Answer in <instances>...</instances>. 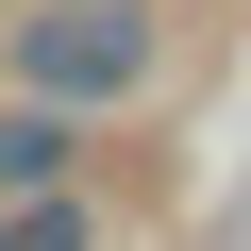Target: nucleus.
<instances>
[{"instance_id":"f257e3e1","label":"nucleus","mask_w":251,"mask_h":251,"mask_svg":"<svg viewBox=\"0 0 251 251\" xmlns=\"http://www.w3.org/2000/svg\"><path fill=\"white\" fill-rule=\"evenodd\" d=\"M17 67H34V117L134 100V84H151V17H134V0H50V17L17 34Z\"/></svg>"},{"instance_id":"f03ea898","label":"nucleus","mask_w":251,"mask_h":251,"mask_svg":"<svg viewBox=\"0 0 251 251\" xmlns=\"http://www.w3.org/2000/svg\"><path fill=\"white\" fill-rule=\"evenodd\" d=\"M67 151H84L67 117H0V201H17V184H67Z\"/></svg>"},{"instance_id":"7ed1b4c3","label":"nucleus","mask_w":251,"mask_h":251,"mask_svg":"<svg viewBox=\"0 0 251 251\" xmlns=\"http://www.w3.org/2000/svg\"><path fill=\"white\" fill-rule=\"evenodd\" d=\"M0 251H84V218H67V201H34V218H0Z\"/></svg>"}]
</instances>
